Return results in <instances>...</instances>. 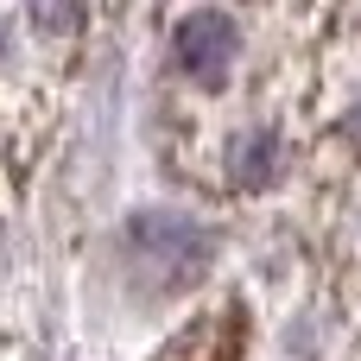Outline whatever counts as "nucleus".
<instances>
[{"instance_id":"1","label":"nucleus","mask_w":361,"mask_h":361,"mask_svg":"<svg viewBox=\"0 0 361 361\" xmlns=\"http://www.w3.org/2000/svg\"><path fill=\"white\" fill-rule=\"evenodd\" d=\"M216 254V235L190 216H171V209H146L127 222V260L133 273L152 286V292H171V286H190Z\"/></svg>"},{"instance_id":"2","label":"nucleus","mask_w":361,"mask_h":361,"mask_svg":"<svg viewBox=\"0 0 361 361\" xmlns=\"http://www.w3.org/2000/svg\"><path fill=\"white\" fill-rule=\"evenodd\" d=\"M235 44H241V32H235V19H228V13H216V6L190 13V19L171 32V57H178V70H184V76H197V82H209V89L228 76Z\"/></svg>"},{"instance_id":"3","label":"nucleus","mask_w":361,"mask_h":361,"mask_svg":"<svg viewBox=\"0 0 361 361\" xmlns=\"http://www.w3.org/2000/svg\"><path fill=\"white\" fill-rule=\"evenodd\" d=\"M228 178H235L241 190H267V184L279 178V133H273V127L241 133V140L228 146Z\"/></svg>"},{"instance_id":"4","label":"nucleus","mask_w":361,"mask_h":361,"mask_svg":"<svg viewBox=\"0 0 361 361\" xmlns=\"http://www.w3.org/2000/svg\"><path fill=\"white\" fill-rule=\"evenodd\" d=\"M228 355H235V317L222 311V317H209L197 336H184L165 361H228Z\"/></svg>"},{"instance_id":"5","label":"nucleus","mask_w":361,"mask_h":361,"mask_svg":"<svg viewBox=\"0 0 361 361\" xmlns=\"http://www.w3.org/2000/svg\"><path fill=\"white\" fill-rule=\"evenodd\" d=\"M32 25L38 32H76L82 25V0H32Z\"/></svg>"},{"instance_id":"6","label":"nucleus","mask_w":361,"mask_h":361,"mask_svg":"<svg viewBox=\"0 0 361 361\" xmlns=\"http://www.w3.org/2000/svg\"><path fill=\"white\" fill-rule=\"evenodd\" d=\"M349 140H355V146H361V114H355V121H349Z\"/></svg>"},{"instance_id":"7","label":"nucleus","mask_w":361,"mask_h":361,"mask_svg":"<svg viewBox=\"0 0 361 361\" xmlns=\"http://www.w3.org/2000/svg\"><path fill=\"white\" fill-rule=\"evenodd\" d=\"M0 57H6V19H0Z\"/></svg>"}]
</instances>
